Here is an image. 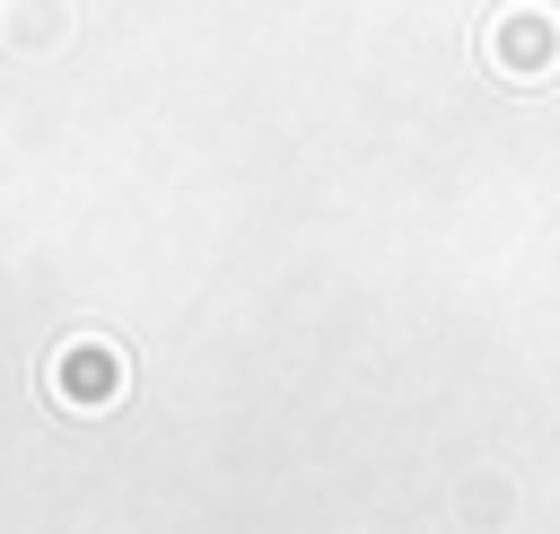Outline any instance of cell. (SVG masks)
Masks as SVG:
<instances>
[{
	"label": "cell",
	"mask_w": 560,
	"mask_h": 534,
	"mask_svg": "<svg viewBox=\"0 0 560 534\" xmlns=\"http://www.w3.org/2000/svg\"><path fill=\"white\" fill-rule=\"evenodd\" d=\"M481 53H490V70H508V79H551V70H560V18H551V9H508V18L481 35Z\"/></svg>",
	"instance_id": "cell-1"
},
{
	"label": "cell",
	"mask_w": 560,
	"mask_h": 534,
	"mask_svg": "<svg viewBox=\"0 0 560 534\" xmlns=\"http://www.w3.org/2000/svg\"><path fill=\"white\" fill-rule=\"evenodd\" d=\"M52 394H61L70 411H105V403L122 394V350H114V341H61V350H52Z\"/></svg>",
	"instance_id": "cell-2"
},
{
	"label": "cell",
	"mask_w": 560,
	"mask_h": 534,
	"mask_svg": "<svg viewBox=\"0 0 560 534\" xmlns=\"http://www.w3.org/2000/svg\"><path fill=\"white\" fill-rule=\"evenodd\" d=\"M61 35H70V9H61V0H18V9H9V44H18V53H52Z\"/></svg>",
	"instance_id": "cell-3"
}]
</instances>
